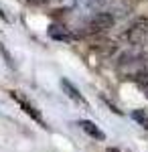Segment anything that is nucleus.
<instances>
[{
	"mask_svg": "<svg viewBox=\"0 0 148 152\" xmlns=\"http://www.w3.org/2000/svg\"><path fill=\"white\" fill-rule=\"evenodd\" d=\"M124 41L132 47H146L148 45V16H138L124 33Z\"/></svg>",
	"mask_w": 148,
	"mask_h": 152,
	"instance_id": "f257e3e1",
	"label": "nucleus"
},
{
	"mask_svg": "<svg viewBox=\"0 0 148 152\" xmlns=\"http://www.w3.org/2000/svg\"><path fill=\"white\" fill-rule=\"evenodd\" d=\"M116 18L112 12H93L89 18H87V23H85V35H102V33H106V31H110L112 26H114Z\"/></svg>",
	"mask_w": 148,
	"mask_h": 152,
	"instance_id": "f03ea898",
	"label": "nucleus"
},
{
	"mask_svg": "<svg viewBox=\"0 0 148 152\" xmlns=\"http://www.w3.org/2000/svg\"><path fill=\"white\" fill-rule=\"evenodd\" d=\"M59 83H61L63 94H67V97H71L73 102H77V104H81V105H85V107H87V99L81 95V91H79V89H77V87H75L71 81H69V79H65V77H63Z\"/></svg>",
	"mask_w": 148,
	"mask_h": 152,
	"instance_id": "7ed1b4c3",
	"label": "nucleus"
},
{
	"mask_svg": "<svg viewBox=\"0 0 148 152\" xmlns=\"http://www.w3.org/2000/svg\"><path fill=\"white\" fill-rule=\"evenodd\" d=\"M10 95H12V99H16V102H18V105H21V107L24 110V114H29V116L33 118V120H37L39 124H45V122H43V116L37 112V107H34L33 104H29L24 97H21V95H18V91H12Z\"/></svg>",
	"mask_w": 148,
	"mask_h": 152,
	"instance_id": "20e7f679",
	"label": "nucleus"
},
{
	"mask_svg": "<svg viewBox=\"0 0 148 152\" xmlns=\"http://www.w3.org/2000/svg\"><path fill=\"white\" fill-rule=\"evenodd\" d=\"M132 79H134L138 87L148 95V59H144V63L140 65V69L136 71V75H134Z\"/></svg>",
	"mask_w": 148,
	"mask_h": 152,
	"instance_id": "39448f33",
	"label": "nucleus"
},
{
	"mask_svg": "<svg viewBox=\"0 0 148 152\" xmlns=\"http://www.w3.org/2000/svg\"><path fill=\"white\" fill-rule=\"evenodd\" d=\"M87 136H91V138H95V140H106V134H103L102 130L97 128L93 122H89V120H79V124H77Z\"/></svg>",
	"mask_w": 148,
	"mask_h": 152,
	"instance_id": "423d86ee",
	"label": "nucleus"
},
{
	"mask_svg": "<svg viewBox=\"0 0 148 152\" xmlns=\"http://www.w3.org/2000/svg\"><path fill=\"white\" fill-rule=\"evenodd\" d=\"M49 37H53L55 41H65V43L73 39V37L69 35L65 28H61V26H51V28H49Z\"/></svg>",
	"mask_w": 148,
	"mask_h": 152,
	"instance_id": "0eeeda50",
	"label": "nucleus"
},
{
	"mask_svg": "<svg viewBox=\"0 0 148 152\" xmlns=\"http://www.w3.org/2000/svg\"><path fill=\"white\" fill-rule=\"evenodd\" d=\"M132 120H136L142 128L148 130V114H146V112H142V110H134V112H132Z\"/></svg>",
	"mask_w": 148,
	"mask_h": 152,
	"instance_id": "6e6552de",
	"label": "nucleus"
},
{
	"mask_svg": "<svg viewBox=\"0 0 148 152\" xmlns=\"http://www.w3.org/2000/svg\"><path fill=\"white\" fill-rule=\"evenodd\" d=\"M108 152H120V150H116V148H108Z\"/></svg>",
	"mask_w": 148,
	"mask_h": 152,
	"instance_id": "1a4fd4ad",
	"label": "nucleus"
},
{
	"mask_svg": "<svg viewBox=\"0 0 148 152\" xmlns=\"http://www.w3.org/2000/svg\"><path fill=\"white\" fill-rule=\"evenodd\" d=\"M26 2H45V0H26Z\"/></svg>",
	"mask_w": 148,
	"mask_h": 152,
	"instance_id": "9d476101",
	"label": "nucleus"
}]
</instances>
